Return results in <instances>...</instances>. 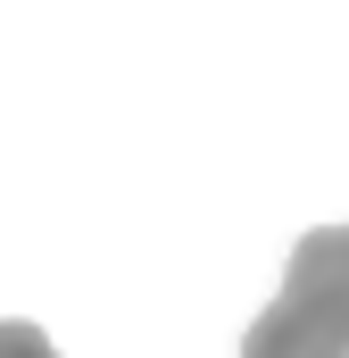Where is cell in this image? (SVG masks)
<instances>
[{
  "label": "cell",
  "instance_id": "6da1fadb",
  "mask_svg": "<svg viewBox=\"0 0 349 358\" xmlns=\"http://www.w3.org/2000/svg\"><path fill=\"white\" fill-rule=\"evenodd\" d=\"M242 358H349V225H316L258 325L242 334Z\"/></svg>",
  "mask_w": 349,
  "mask_h": 358
},
{
  "label": "cell",
  "instance_id": "7a4b0ae2",
  "mask_svg": "<svg viewBox=\"0 0 349 358\" xmlns=\"http://www.w3.org/2000/svg\"><path fill=\"white\" fill-rule=\"evenodd\" d=\"M0 358H59V350H50V334H42V325L0 317Z\"/></svg>",
  "mask_w": 349,
  "mask_h": 358
}]
</instances>
